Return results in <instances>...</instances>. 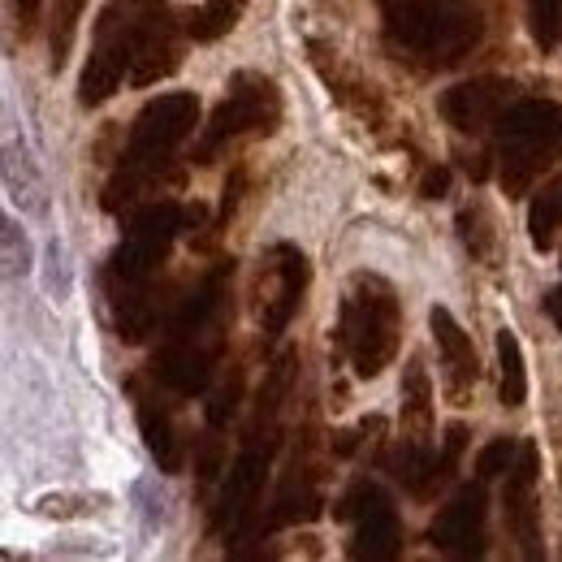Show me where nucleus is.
<instances>
[{"label": "nucleus", "instance_id": "obj_6", "mask_svg": "<svg viewBox=\"0 0 562 562\" xmlns=\"http://www.w3.org/2000/svg\"><path fill=\"white\" fill-rule=\"evenodd\" d=\"M338 351L347 355L359 381H372L390 368L403 342V299L381 273H355L338 307Z\"/></svg>", "mask_w": 562, "mask_h": 562}, {"label": "nucleus", "instance_id": "obj_13", "mask_svg": "<svg viewBox=\"0 0 562 562\" xmlns=\"http://www.w3.org/2000/svg\"><path fill=\"white\" fill-rule=\"evenodd\" d=\"M490 481H472L454 493L441 515L432 519L428 528V541L432 550L441 554H454V559H481L485 554V528H490V493H485Z\"/></svg>", "mask_w": 562, "mask_h": 562}, {"label": "nucleus", "instance_id": "obj_17", "mask_svg": "<svg viewBox=\"0 0 562 562\" xmlns=\"http://www.w3.org/2000/svg\"><path fill=\"white\" fill-rule=\"evenodd\" d=\"M182 66V26L165 0H143V26H139V61L131 82L151 87L160 78Z\"/></svg>", "mask_w": 562, "mask_h": 562}, {"label": "nucleus", "instance_id": "obj_7", "mask_svg": "<svg viewBox=\"0 0 562 562\" xmlns=\"http://www.w3.org/2000/svg\"><path fill=\"white\" fill-rule=\"evenodd\" d=\"M562 156V104L515 100L493 126V160L506 200H524L528 187Z\"/></svg>", "mask_w": 562, "mask_h": 562}, {"label": "nucleus", "instance_id": "obj_10", "mask_svg": "<svg viewBox=\"0 0 562 562\" xmlns=\"http://www.w3.org/2000/svg\"><path fill=\"white\" fill-rule=\"evenodd\" d=\"M307 294V256L294 243H273L260 256L256 269V312H260V338L273 347Z\"/></svg>", "mask_w": 562, "mask_h": 562}, {"label": "nucleus", "instance_id": "obj_31", "mask_svg": "<svg viewBox=\"0 0 562 562\" xmlns=\"http://www.w3.org/2000/svg\"><path fill=\"white\" fill-rule=\"evenodd\" d=\"M40 13H44V0H13V18H18V31H22V40H26V35H35V26H40Z\"/></svg>", "mask_w": 562, "mask_h": 562}, {"label": "nucleus", "instance_id": "obj_24", "mask_svg": "<svg viewBox=\"0 0 562 562\" xmlns=\"http://www.w3.org/2000/svg\"><path fill=\"white\" fill-rule=\"evenodd\" d=\"M87 0H53V26H48V48H53V70L66 66L74 48V31H78V18H82Z\"/></svg>", "mask_w": 562, "mask_h": 562}, {"label": "nucleus", "instance_id": "obj_25", "mask_svg": "<svg viewBox=\"0 0 562 562\" xmlns=\"http://www.w3.org/2000/svg\"><path fill=\"white\" fill-rule=\"evenodd\" d=\"M459 238H463V247L472 251V260H490L493 243H497V229H493V216L485 204L459 209Z\"/></svg>", "mask_w": 562, "mask_h": 562}, {"label": "nucleus", "instance_id": "obj_19", "mask_svg": "<svg viewBox=\"0 0 562 562\" xmlns=\"http://www.w3.org/2000/svg\"><path fill=\"white\" fill-rule=\"evenodd\" d=\"M135 416H139L143 446H147L151 463H156L165 476L182 472V459H187V450H182V437H178V428H173V416H169V407H165L156 394H147V390H139V385H135Z\"/></svg>", "mask_w": 562, "mask_h": 562}, {"label": "nucleus", "instance_id": "obj_28", "mask_svg": "<svg viewBox=\"0 0 562 562\" xmlns=\"http://www.w3.org/2000/svg\"><path fill=\"white\" fill-rule=\"evenodd\" d=\"M238 403H243V368H234L229 376H225V385L216 390V398L209 403V428H225V424L234 420V412H238Z\"/></svg>", "mask_w": 562, "mask_h": 562}, {"label": "nucleus", "instance_id": "obj_30", "mask_svg": "<svg viewBox=\"0 0 562 562\" xmlns=\"http://www.w3.org/2000/svg\"><path fill=\"white\" fill-rule=\"evenodd\" d=\"M0 229H4V273H9V278H18V273H26V269H31L26 234L18 229V221H4Z\"/></svg>", "mask_w": 562, "mask_h": 562}, {"label": "nucleus", "instance_id": "obj_1", "mask_svg": "<svg viewBox=\"0 0 562 562\" xmlns=\"http://www.w3.org/2000/svg\"><path fill=\"white\" fill-rule=\"evenodd\" d=\"M234 260H216L200 285L182 299L178 316L169 321V334L160 342V351L151 359V376L182 394L195 398L212 385V372L221 363V355L229 347V312H234Z\"/></svg>", "mask_w": 562, "mask_h": 562}, {"label": "nucleus", "instance_id": "obj_11", "mask_svg": "<svg viewBox=\"0 0 562 562\" xmlns=\"http://www.w3.org/2000/svg\"><path fill=\"white\" fill-rule=\"evenodd\" d=\"M338 519L351 524V546H347L351 559H398V550H403V519H398L390 493L381 490L376 481H355L351 490L342 493V502H338Z\"/></svg>", "mask_w": 562, "mask_h": 562}, {"label": "nucleus", "instance_id": "obj_15", "mask_svg": "<svg viewBox=\"0 0 562 562\" xmlns=\"http://www.w3.org/2000/svg\"><path fill=\"white\" fill-rule=\"evenodd\" d=\"M321 506H325V497H321V463H316V428L303 424L299 446H294V454H290V468H285V476H281L269 528L307 524V519L321 515Z\"/></svg>", "mask_w": 562, "mask_h": 562}, {"label": "nucleus", "instance_id": "obj_27", "mask_svg": "<svg viewBox=\"0 0 562 562\" xmlns=\"http://www.w3.org/2000/svg\"><path fill=\"white\" fill-rule=\"evenodd\" d=\"M528 22L541 53L562 44V0H528Z\"/></svg>", "mask_w": 562, "mask_h": 562}, {"label": "nucleus", "instance_id": "obj_34", "mask_svg": "<svg viewBox=\"0 0 562 562\" xmlns=\"http://www.w3.org/2000/svg\"><path fill=\"white\" fill-rule=\"evenodd\" d=\"M546 312H550V321H554V325L562 329V285H559V290H550V294H546Z\"/></svg>", "mask_w": 562, "mask_h": 562}, {"label": "nucleus", "instance_id": "obj_5", "mask_svg": "<svg viewBox=\"0 0 562 562\" xmlns=\"http://www.w3.org/2000/svg\"><path fill=\"white\" fill-rule=\"evenodd\" d=\"M195 122H200V95L191 91H169V95L147 100L104 182V212H122L126 204H135L143 187H151L165 173V165L195 131Z\"/></svg>", "mask_w": 562, "mask_h": 562}, {"label": "nucleus", "instance_id": "obj_26", "mask_svg": "<svg viewBox=\"0 0 562 562\" xmlns=\"http://www.w3.org/2000/svg\"><path fill=\"white\" fill-rule=\"evenodd\" d=\"M559 229H562V182H554V187H546V191L537 195V204L528 212V234H532V243L546 251Z\"/></svg>", "mask_w": 562, "mask_h": 562}, {"label": "nucleus", "instance_id": "obj_29", "mask_svg": "<svg viewBox=\"0 0 562 562\" xmlns=\"http://www.w3.org/2000/svg\"><path fill=\"white\" fill-rule=\"evenodd\" d=\"M515 459H519L515 437H493L490 446L481 450V459H476V476H481V481H493V476L510 472V468H515Z\"/></svg>", "mask_w": 562, "mask_h": 562}, {"label": "nucleus", "instance_id": "obj_12", "mask_svg": "<svg viewBox=\"0 0 562 562\" xmlns=\"http://www.w3.org/2000/svg\"><path fill=\"white\" fill-rule=\"evenodd\" d=\"M463 446H468V428H463V424H450L441 450H432L420 437H407V441H403L398 450H390L381 463H385V472L412 493V497L428 502L432 493L454 476V468H459V459H463Z\"/></svg>", "mask_w": 562, "mask_h": 562}, {"label": "nucleus", "instance_id": "obj_3", "mask_svg": "<svg viewBox=\"0 0 562 562\" xmlns=\"http://www.w3.org/2000/svg\"><path fill=\"white\" fill-rule=\"evenodd\" d=\"M294 372H299V351H285L269 368L265 385H260V398H256V412H251V424L243 432V450L238 459L229 463V476L216 493V506H212V528L225 532V537H238L256 506H260V493H265V481L273 472V459H278L281 446V407L290 398V385H294Z\"/></svg>", "mask_w": 562, "mask_h": 562}, {"label": "nucleus", "instance_id": "obj_22", "mask_svg": "<svg viewBox=\"0 0 562 562\" xmlns=\"http://www.w3.org/2000/svg\"><path fill=\"white\" fill-rule=\"evenodd\" d=\"M243 9H247V0H204L200 9L187 13V35L195 44H212V40H221L238 26Z\"/></svg>", "mask_w": 562, "mask_h": 562}, {"label": "nucleus", "instance_id": "obj_33", "mask_svg": "<svg viewBox=\"0 0 562 562\" xmlns=\"http://www.w3.org/2000/svg\"><path fill=\"white\" fill-rule=\"evenodd\" d=\"M446 187H450V169H428L420 195L424 200H441V195H446Z\"/></svg>", "mask_w": 562, "mask_h": 562}, {"label": "nucleus", "instance_id": "obj_9", "mask_svg": "<svg viewBox=\"0 0 562 562\" xmlns=\"http://www.w3.org/2000/svg\"><path fill=\"white\" fill-rule=\"evenodd\" d=\"M139 26L143 0H109L95 22V44L87 57V70L78 78V104L95 109L104 104L122 82H131L139 61Z\"/></svg>", "mask_w": 562, "mask_h": 562}, {"label": "nucleus", "instance_id": "obj_14", "mask_svg": "<svg viewBox=\"0 0 562 562\" xmlns=\"http://www.w3.org/2000/svg\"><path fill=\"white\" fill-rule=\"evenodd\" d=\"M515 104V82L510 78H497V74H481V78H472V82H459V87H450L441 100H437V109H441V117L459 131V135H490L493 126H497V117L506 113Z\"/></svg>", "mask_w": 562, "mask_h": 562}, {"label": "nucleus", "instance_id": "obj_8", "mask_svg": "<svg viewBox=\"0 0 562 562\" xmlns=\"http://www.w3.org/2000/svg\"><path fill=\"white\" fill-rule=\"evenodd\" d=\"M281 122V91L269 74L238 70L225 82V100L212 109L209 126L195 143L191 160L212 165L225 147L243 135H273Z\"/></svg>", "mask_w": 562, "mask_h": 562}, {"label": "nucleus", "instance_id": "obj_23", "mask_svg": "<svg viewBox=\"0 0 562 562\" xmlns=\"http://www.w3.org/2000/svg\"><path fill=\"white\" fill-rule=\"evenodd\" d=\"M497 368H502V381H497L502 407H524V398H528V372H524V351H519V342H515L510 329L497 334Z\"/></svg>", "mask_w": 562, "mask_h": 562}, {"label": "nucleus", "instance_id": "obj_4", "mask_svg": "<svg viewBox=\"0 0 562 562\" xmlns=\"http://www.w3.org/2000/svg\"><path fill=\"white\" fill-rule=\"evenodd\" d=\"M385 40L394 53L424 70L459 66L485 35V9L476 0H376Z\"/></svg>", "mask_w": 562, "mask_h": 562}, {"label": "nucleus", "instance_id": "obj_21", "mask_svg": "<svg viewBox=\"0 0 562 562\" xmlns=\"http://www.w3.org/2000/svg\"><path fill=\"white\" fill-rule=\"evenodd\" d=\"M403 432L407 437H432V381L420 355H412L407 372H403Z\"/></svg>", "mask_w": 562, "mask_h": 562}, {"label": "nucleus", "instance_id": "obj_20", "mask_svg": "<svg viewBox=\"0 0 562 562\" xmlns=\"http://www.w3.org/2000/svg\"><path fill=\"white\" fill-rule=\"evenodd\" d=\"M4 187H9V200H13V204H22L26 212H35V216H44V212H48V187H44V173L35 169V160H31L26 143L18 139L13 122H9V131H4Z\"/></svg>", "mask_w": 562, "mask_h": 562}, {"label": "nucleus", "instance_id": "obj_16", "mask_svg": "<svg viewBox=\"0 0 562 562\" xmlns=\"http://www.w3.org/2000/svg\"><path fill=\"white\" fill-rule=\"evenodd\" d=\"M537 476H541V450L532 441H524L515 468L506 472V490H502L506 532L519 541L524 559H541V515H537V502H532Z\"/></svg>", "mask_w": 562, "mask_h": 562}, {"label": "nucleus", "instance_id": "obj_2", "mask_svg": "<svg viewBox=\"0 0 562 562\" xmlns=\"http://www.w3.org/2000/svg\"><path fill=\"white\" fill-rule=\"evenodd\" d=\"M187 212L182 204L165 200V204H147L131 216L126 238L117 243V251L109 256V307H113V325L122 342H143L156 329V294H151V278L156 269L169 260L173 238L182 234Z\"/></svg>", "mask_w": 562, "mask_h": 562}, {"label": "nucleus", "instance_id": "obj_18", "mask_svg": "<svg viewBox=\"0 0 562 562\" xmlns=\"http://www.w3.org/2000/svg\"><path fill=\"white\" fill-rule=\"evenodd\" d=\"M428 329L437 338V351H441V385H446V398L454 407H468L472 403V390L481 381V355L472 347V338L463 334V325L450 316V307H432L428 312Z\"/></svg>", "mask_w": 562, "mask_h": 562}, {"label": "nucleus", "instance_id": "obj_32", "mask_svg": "<svg viewBox=\"0 0 562 562\" xmlns=\"http://www.w3.org/2000/svg\"><path fill=\"white\" fill-rule=\"evenodd\" d=\"M238 195H243V173H234L229 182H225V200H221V216H216V234L229 225V216L238 209Z\"/></svg>", "mask_w": 562, "mask_h": 562}]
</instances>
